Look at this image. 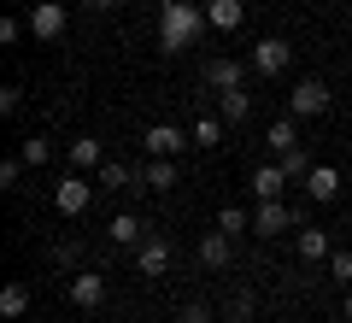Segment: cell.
Here are the masks:
<instances>
[{"mask_svg": "<svg viewBox=\"0 0 352 323\" xmlns=\"http://www.w3.org/2000/svg\"><path fill=\"white\" fill-rule=\"evenodd\" d=\"M346 317H352V294H346Z\"/></svg>", "mask_w": 352, "mask_h": 323, "instance_id": "33", "label": "cell"}, {"mask_svg": "<svg viewBox=\"0 0 352 323\" xmlns=\"http://www.w3.org/2000/svg\"><path fill=\"white\" fill-rule=\"evenodd\" d=\"M176 323H217V311L206 306V300H188V306L176 311Z\"/></svg>", "mask_w": 352, "mask_h": 323, "instance_id": "27", "label": "cell"}, {"mask_svg": "<svg viewBox=\"0 0 352 323\" xmlns=\"http://www.w3.org/2000/svg\"><path fill=\"white\" fill-rule=\"evenodd\" d=\"M282 229H294V211L282 206V200H258V211H252V236H282Z\"/></svg>", "mask_w": 352, "mask_h": 323, "instance_id": "8", "label": "cell"}, {"mask_svg": "<svg viewBox=\"0 0 352 323\" xmlns=\"http://www.w3.org/2000/svg\"><path fill=\"white\" fill-rule=\"evenodd\" d=\"M65 294H71V306H82V311H94L106 300V276L100 271H76L71 276V288H65Z\"/></svg>", "mask_w": 352, "mask_h": 323, "instance_id": "7", "label": "cell"}, {"mask_svg": "<svg viewBox=\"0 0 352 323\" xmlns=\"http://www.w3.org/2000/svg\"><path fill=\"white\" fill-rule=\"evenodd\" d=\"M241 323H252V317H241Z\"/></svg>", "mask_w": 352, "mask_h": 323, "instance_id": "34", "label": "cell"}, {"mask_svg": "<svg viewBox=\"0 0 352 323\" xmlns=\"http://www.w3.org/2000/svg\"><path fill=\"white\" fill-rule=\"evenodd\" d=\"M65 159H71L76 171H100V165H106V147H100L94 136H76L71 147H65Z\"/></svg>", "mask_w": 352, "mask_h": 323, "instance_id": "12", "label": "cell"}, {"mask_svg": "<svg viewBox=\"0 0 352 323\" xmlns=\"http://www.w3.org/2000/svg\"><path fill=\"white\" fill-rule=\"evenodd\" d=\"M106 236H112L118 247H141V241H147V224H141L135 211H118L112 224H106Z\"/></svg>", "mask_w": 352, "mask_h": 323, "instance_id": "10", "label": "cell"}, {"mask_svg": "<svg viewBox=\"0 0 352 323\" xmlns=\"http://www.w3.org/2000/svg\"><path fill=\"white\" fill-rule=\"evenodd\" d=\"M147 176H141V165H124V159H106L100 165V188H141Z\"/></svg>", "mask_w": 352, "mask_h": 323, "instance_id": "15", "label": "cell"}, {"mask_svg": "<svg viewBox=\"0 0 352 323\" xmlns=\"http://www.w3.org/2000/svg\"><path fill=\"white\" fill-rule=\"evenodd\" d=\"M288 59H294V48H288V41H282V36H264L258 41V48H252V71H258V76H282V71H288Z\"/></svg>", "mask_w": 352, "mask_h": 323, "instance_id": "4", "label": "cell"}, {"mask_svg": "<svg viewBox=\"0 0 352 323\" xmlns=\"http://www.w3.org/2000/svg\"><path fill=\"white\" fill-rule=\"evenodd\" d=\"M264 141H270V153H288V147H300V129H294V118H276Z\"/></svg>", "mask_w": 352, "mask_h": 323, "instance_id": "21", "label": "cell"}, {"mask_svg": "<svg viewBox=\"0 0 352 323\" xmlns=\"http://www.w3.org/2000/svg\"><path fill=\"white\" fill-rule=\"evenodd\" d=\"M24 24H30V36H36V41H59L71 18H65V6H59V0H36V6L24 12Z\"/></svg>", "mask_w": 352, "mask_h": 323, "instance_id": "2", "label": "cell"}, {"mask_svg": "<svg viewBox=\"0 0 352 323\" xmlns=\"http://www.w3.org/2000/svg\"><path fill=\"white\" fill-rule=\"evenodd\" d=\"M288 112H294V118H323V112H329V83H323V76H305V83H294Z\"/></svg>", "mask_w": 352, "mask_h": 323, "instance_id": "3", "label": "cell"}, {"mask_svg": "<svg viewBox=\"0 0 352 323\" xmlns=\"http://www.w3.org/2000/svg\"><path fill=\"white\" fill-rule=\"evenodd\" d=\"M30 311V282H6L0 288V317H24Z\"/></svg>", "mask_w": 352, "mask_h": 323, "instance_id": "19", "label": "cell"}, {"mask_svg": "<svg viewBox=\"0 0 352 323\" xmlns=\"http://www.w3.org/2000/svg\"><path fill=\"white\" fill-rule=\"evenodd\" d=\"M217 141H223V118H194V147H217Z\"/></svg>", "mask_w": 352, "mask_h": 323, "instance_id": "24", "label": "cell"}, {"mask_svg": "<svg viewBox=\"0 0 352 323\" xmlns=\"http://www.w3.org/2000/svg\"><path fill=\"white\" fill-rule=\"evenodd\" d=\"M188 141H194V136H182V129H176V124H153L147 136H141V147H147L153 159H176V153L188 147Z\"/></svg>", "mask_w": 352, "mask_h": 323, "instance_id": "6", "label": "cell"}, {"mask_svg": "<svg viewBox=\"0 0 352 323\" xmlns=\"http://www.w3.org/2000/svg\"><path fill=\"white\" fill-rule=\"evenodd\" d=\"M300 259L305 264H329V253H335V241H329V229H300Z\"/></svg>", "mask_w": 352, "mask_h": 323, "instance_id": "13", "label": "cell"}, {"mask_svg": "<svg viewBox=\"0 0 352 323\" xmlns=\"http://www.w3.org/2000/svg\"><path fill=\"white\" fill-rule=\"evenodd\" d=\"M18 106H24V88H0V112L12 118V112H18Z\"/></svg>", "mask_w": 352, "mask_h": 323, "instance_id": "29", "label": "cell"}, {"mask_svg": "<svg viewBox=\"0 0 352 323\" xmlns=\"http://www.w3.org/2000/svg\"><path fill=\"white\" fill-rule=\"evenodd\" d=\"M329 276L335 282H352V253H329Z\"/></svg>", "mask_w": 352, "mask_h": 323, "instance_id": "28", "label": "cell"}, {"mask_svg": "<svg viewBox=\"0 0 352 323\" xmlns=\"http://www.w3.org/2000/svg\"><path fill=\"white\" fill-rule=\"evenodd\" d=\"M229 259H235V247H229V236H223V229L200 236V264H206V271H223Z\"/></svg>", "mask_w": 352, "mask_h": 323, "instance_id": "14", "label": "cell"}, {"mask_svg": "<svg viewBox=\"0 0 352 323\" xmlns=\"http://www.w3.org/2000/svg\"><path fill=\"white\" fill-rule=\"evenodd\" d=\"M217 100H223V124H241V118L252 112V94H247V88H223Z\"/></svg>", "mask_w": 352, "mask_h": 323, "instance_id": "20", "label": "cell"}, {"mask_svg": "<svg viewBox=\"0 0 352 323\" xmlns=\"http://www.w3.org/2000/svg\"><path fill=\"white\" fill-rule=\"evenodd\" d=\"M217 229H223V236H247V229H252V218H247L241 206H223V211H217Z\"/></svg>", "mask_w": 352, "mask_h": 323, "instance_id": "26", "label": "cell"}, {"mask_svg": "<svg viewBox=\"0 0 352 323\" xmlns=\"http://www.w3.org/2000/svg\"><path fill=\"white\" fill-rule=\"evenodd\" d=\"M276 165L288 171V183H305V176H311V159H305V147H288Z\"/></svg>", "mask_w": 352, "mask_h": 323, "instance_id": "25", "label": "cell"}, {"mask_svg": "<svg viewBox=\"0 0 352 323\" xmlns=\"http://www.w3.org/2000/svg\"><path fill=\"white\" fill-rule=\"evenodd\" d=\"M135 264H141V276H164V271H170V241H164V236H147V241L135 247Z\"/></svg>", "mask_w": 352, "mask_h": 323, "instance_id": "9", "label": "cell"}, {"mask_svg": "<svg viewBox=\"0 0 352 323\" xmlns=\"http://www.w3.org/2000/svg\"><path fill=\"white\" fill-rule=\"evenodd\" d=\"M12 6H18V0H12Z\"/></svg>", "mask_w": 352, "mask_h": 323, "instance_id": "35", "label": "cell"}, {"mask_svg": "<svg viewBox=\"0 0 352 323\" xmlns=\"http://www.w3.org/2000/svg\"><path fill=\"white\" fill-rule=\"evenodd\" d=\"M18 171H24V159H6V165H0V188H12Z\"/></svg>", "mask_w": 352, "mask_h": 323, "instance_id": "31", "label": "cell"}, {"mask_svg": "<svg viewBox=\"0 0 352 323\" xmlns=\"http://www.w3.org/2000/svg\"><path fill=\"white\" fill-rule=\"evenodd\" d=\"M241 18H247V6H241V0H206V24L212 30H241Z\"/></svg>", "mask_w": 352, "mask_h": 323, "instance_id": "11", "label": "cell"}, {"mask_svg": "<svg viewBox=\"0 0 352 323\" xmlns=\"http://www.w3.org/2000/svg\"><path fill=\"white\" fill-rule=\"evenodd\" d=\"M88 200H94V188H88V176H82V171H76V176H65V183L53 188V206H59L65 218H82V211H88Z\"/></svg>", "mask_w": 352, "mask_h": 323, "instance_id": "5", "label": "cell"}, {"mask_svg": "<svg viewBox=\"0 0 352 323\" xmlns=\"http://www.w3.org/2000/svg\"><path fill=\"white\" fill-rule=\"evenodd\" d=\"M141 176H147V188H159V194H164V188H176V159H153Z\"/></svg>", "mask_w": 352, "mask_h": 323, "instance_id": "23", "label": "cell"}, {"mask_svg": "<svg viewBox=\"0 0 352 323\" xmlns=\"http://www.w3.org/2000/svg\"><path fill=\"white\" fill-rule=\"evenodd\" d=\"M200 30H206V6H194V0H164V6H159V48L164 53L194 48Z\"/></svg>", "mask_w": 352, "mask_h": 323, "instance_id": "1", "label": "cell"}, {"mask_svg": "<svg viewBox=\"0 0 352 323\" xmlns=\"http://www.w3.org/2000/svg\"><path fill=\"white\" fill-rule=\"evenodd\" d=\"M282 188H288V171L282 165H258L252 171V194L258 200H282Z\"/></svg>", "mask_w": 352, "mask_h": 323, "instance_id": "16", "label": "cell"}, {"mask_svg": "<svg viewBox=\"0 0 352 323\" xmlns=\"http://www.w3.org/2000/svg\"><path fill=\"white\" fill-rule=\"evenodd\" d=\"M18 159H24L30 171H41V165L53 159V147H47V136H24V147H18Z\"/></svg>", "mask_w": 352, "mask_h": 323, "instance_id": "22", "label": "cell"}, {"mask_svg": "<svg viewBox=\"0 0 352 323\" xmlns=\"http://www.w3.org/2000/svg\"><path fill=\"white\" fill-rule=\"evenodd\" d=\"M241 76H247L241 59H212V65H206V83H212V88H241Z\"/></svg>", "mask_w": 352, "mask_h": 323, "instance_id": "18", "label": "cell"}, {"mask_svg": "<svg viewBox=\"0 0 352 323\" xmlns=\"http://www.w3.org/2000/svg\"><path fill=\"white\" fill-rule=\"evenodd\" d=\"M82 6H88V12H112L118 0H82Z\"/></svg>", "mask_w": 352, "mask_h": 323, "instance_id": "32", "label": "cell"}, {"mask_svg": "<svg viewBox=\"0 0 352 323\" xmlns=\"http://www.w3.org/2000/svg\"><path fill=\"white\" fill-rule=\"evenodd\" d=\"M305 194H311V200H335V194H340V171H335V165H311Z\"/></svg>", "mask_w": 352, "mask_h": 323, "instance_id": "17", "label": "cell"}, {"mask_svg": "<svg viewBox=\"0 0 352 323\" xmlns=\"http://www.w3.org/2000/svg\"><path fill=\"white\" fill-rule=\"evenodd\" d=\"M18 36H24V24H18V18H0V41H6V48H12Z\"/></svg>", "mask_w": 352, "mask_h": 323, "instance_id": "30", "label": "cell"}]
</instances>
